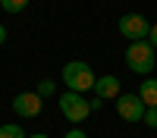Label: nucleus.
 I'll use <instances>...</instances> for the list:
<instances>
[{
  "label": "nucleus",
  "instance_id": "6e6552de",
  "mask_svg": "<svg viewBox=\"0 0 157 138\" xmlns=\"http://www.w3.org/2000/svg\"><path fill=\"white\" fill-rule=\"evenodd\" d=\"M141 100H145V107H157V79H141V85H138V91H135Z\"/></svg>",
  "mask_w": 157,
  "mask_h": 138
},
{
  "label": "nucleus",
  "instance_id": "0eeeda50",
  "mask_svg": "<svg viewBox=\"0 0 157 138\" xmlns=\"http://www.w3.org/2000/svg\"><path fill=\"white\" fill-rule=\"evenodd\" d=\"M120 94H123V88H120V79H116V75H98V82H94V97L110 100V97H120Z\"/></svg>",
  "mask_w": 157,
  "mask_h": 138
},
{
  "label": "nucleus",
  "instance_id": "2eb2a0df",
  "mask_svg": "<svg viewBox=\"0 0 157 138\" xmlns=\"http://www.w3.org/2000/svg\"><path fill=\"white\" fill-rule=\"evenodd\" d=\"M88 107H91V110H101V107H104V100H101V97H91V100H88Z\"/></svg>",
  "mask_w": 157,
  "mask_h": 138
},
{
  "label": "nucleus",
  "instance_id": "1a4fd4ad",
  "mask_svg": "<svg viewBox=\"0 0 157 138\" xmlns=\"http://www.w3.org/2000/svg\"><path fill=\"white\" fill-rule=\"evenodd\" d=\"M0 138H29V132H25L19 122H3L0 125Z\"/></svg>",
  "mask_w": 157,
  "mask_h": 138
},
{
  "label": "nucleus",
  "instance_id": "9d476101",
  "mask_svg": "<svg viewBox=\"0 0 157 138\" xmlns=\"http://www.w3.org/2000/svg\"><path fill=\"white\" fill-rule=\"evenodd\" d=\"M35 91L41 94V97H50V94H57V82H54V79H41Z\"/></svg>",
  "mask_w": 157,
  "mask_h": 138
},
{
  "label": "nucleus",
  "instance_id": "39448f33",
  "mask_svg": "<svg viewBox=\"0 0 157 138\" xmlns=\"http://www.w3.org/2000/svg\"><path fill=\"white\" fill-rule=\"evenodd\" d=\"M41 110H44V97L38 91H22L13 97V113L19 119H35V116H41Z\"/></svg>",
  "mask_w": 157,
  "mask_h": 138
},
{
  "label": "nucleus",
  "instance_id": "f3484780",
  "mask_svg": "<svg viewBox=\"0 0 157 138\" xmlns=\"http://www.w3.org/2000/svg\"><path fill=\"white\" fill-rule=\"evenodd\" d=\"M29 138H50V135H44V132H32Z\"/></svg>",
  "mask_w": 157,
  "mask_h": 138
},
{
  "label": "nucleus",
  "instance_id": "f8f14e48",
  "mask_svg": "<svg viewBox=\"0 0 157 138\" xmlns=\"http://www.w3.org/2000/svg\"><path fill=\"white\" fill-rule=\"evenodd\" d=\"M141 122H145L148 129H157V107H148V110H145V119H141Z\"/></svg>",
  "mask_w": 157,
  "mask_h": 138
},
{
  "label": "nucleus",
  "instance_id": "4468645a",
  "mask_svg": "<svg viewBox=\"0 0 157 138\" xmlns=\"http://www.w3.org/2000/svg\"><path fill=\"white\" fill-rule=\"evenodd\" d=\"M63 138H88V135H85L82 129H69V132H66V135H63Z\"/></svg>",
  "mask_w": 157,
  "mask_h": 138
},
{
  "label": "nucleus",
  "instance_id": "f03ea898",
  "mask_svg": "<svg viewBox=\"0 0 157 138\" xmlns=\"http://www.w3.org/2000/svg\"><path fill=\"white\" fill-rule=\"evenodd\" d=\"M126 66L135 75H145L148 79V75L154 72V66H157V50L148 41H132L129 50H126Z\"/></svg>",
  "mask_w": 157,
  "mask_h": 138
},
{
  "label": "nucleus",
  "instance_id": "7ed1b4c3",
  "mask_svg": "<svg viewBox=\"0 0 157 138\" xmlns=\"http://www.w3.org/2000/svg\"><path fill=\"white\" fill-rule=\"evenodd\" d=\"M57 104H60L63 116H66L69 122H85V119L91 116V107H88L85 94H75V91H63V94L57 97Z\"/></svg>",
  "mask_w": 157,
  "mask_h": 138
},
{
  "label": "nucleus",
  "instance_id": "f257e3e1",
  "mask_svg": "<svg viewBox=\"0 0 157 138\" xmlns=\"http://www.w3.org/2000/svg\"><path fill=\"white\" fill-rule=\"evenodd\" d=\"M94 82H98V75L85 60H69L63 66V85H66V91H75V94L94 91Z\"/></svg>",
  "mask_w": 157,
  "mask_h": 138
},
{
  "label": "nucleus",
  "instance_id": "ddd939ff",
  "mask_svg": "<svg viewBox=\"0 0 157 138\" xmlns=\"http://www.w3.org/2000/svg\"><path fill=\"white\" fill-rule=\"evenodd\" d=\"M148 44H151V47L157 50V22L151 25V32H148Z\"/></svg>",
  "mask_w": 157,
  "mask_h": 138
},
{
  "label": "nucleus",
  "instance_id": "20e7f679",
  "mask_svg": "<svg viewBox=\"0 0 157 138\" xmlns=\"http://www.w3.org/2000/svg\"><path fill=\"white\" fill-rule=\"evenodd\" d=\"M145 100H141L135 91H123L120 97H116V113H120L123 122H141L145 119Z\"/></svg>",
  "mask_w": 157,
  "mask_h": 138
},
{
  "label": "nucleus",
  "instance_id": "423d86ee",
  "mask_svg": "<svg viewBox=\"0 0 157 138\" xmlns=\"http://www.w3.org/2000/svg\"><path fill=\"white\" fill-rule=\"evenodd\" d=\"M148 32H151V22L145 16H138V13L120 16V35L129 38V44H132V41H148Z\"/></svg>",
  "mask_w": 157,
  "mask_h": 138
},
{
  "label": "nucleus",
  "instance_id": "dca6fc26",
  "mask_svg": "<svg viewBox=\"0 0 157 138\" xmlns=\"http://www.w3.org/2000/svg\"><path fill=\"white\" fill-rule=\"evenodd\" d=\"M3 44H6V28L0 25V47H3Z\"/></svg>",
  "mask_w": 157,
  "mask_h": 138
},
{
  "label": "nucleus",
  "instance_id": "9b49d317",
  "mask_svg": "<svg viewBox=\"0 0 157 138\" xmlns=\"http://www.w3.org/2000/svg\"><path fill=\"white\" fill-rule=\"evenodd\" d=\"M0 6H3L6 13H22L25 6H29V0H0Z\"/></svg>",
  "mask_w": 157,
  "mask_h": 138
}]
</instances>
